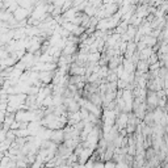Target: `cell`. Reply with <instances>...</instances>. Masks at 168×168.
Masks as SVG:
<instances>
[{"label":"cell","mask_w":168,"mask_h":168,"mask_svg":"<svg viewBox=\"0 0 168 168\" xmlns=\"http://www.w3.org/2000/svg\"><path fill=\"white\" fill-rule=\"evenodd\" d=\"M105 168H114V164H112V163H108V164L105 165Z\"/></svg>","instance_id":"6da1fadb"}]
</instances>
